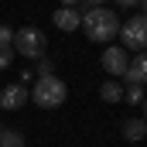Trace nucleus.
Returning <instances> with one entry per match:
<instances>
[{
	"label": "nucleus",
	"instance_id": "obj_1",
	"mask_svg": "<svg viewBox=\"0 0 147 147\" xmlns=\"http://www.w3.org/2000/svg\"><path fill=\"white\" fill-rule=\"evenodd\" d=\"M82 28H86V38L89 41L110 45L113 38H120V17L113 14L110 7H89L82 14Z\"/></svg>",
	"mask_w": 147,
	"mask_h": 147
},
{
	"label": "nucleus",
	"instance_id": "obj_15",
	"mask_svg": "<svg viewBox=\"0 0 147 147\" xmlns=\"http://www.w3.org/2000/svg\"><path fill=\"white\" fill-rule=\"evenodd\" d=\"M10 41H14V28L0 24V45H10Z\"/></svg>",
	"mask_w": 147,
	"mask_h": 147
},
{
	"label": "nucleus",
	"instance_id": "obj_14",
	"mask_svg": "<svg viewBox=\"0 0 147 147\" xmlns=\"http://www.w3.org/2000/svg\"><path fill=\"white\" fill-rule=\"evenodd\" d=\"M10 62H14V48L0 45V69H10Z\"/></svg>",
	"mask_w": 147,
	"mask_h": 147
},
{
	"label": "nucleus",
	"instance_id": "obj_11",
	"mask_svg": "<svg viewBox=\"0 0 147 147\" xmlns=\"http://www.w3.org/2000/svg\"><path fill=\"white\" fill-rule=\"evenodd\" d=\"M0 147H24L21 130H0Z\"/></svg>",
	"mask_w": 147,
	"mask_h": 147
},
{
	"label": "nucleus",
	"instance_id": "obj_7",
	"mask_svg": "<svg viewBox=\"0 0 147 147\" xmlns=\"http://www.w3.org/2000/svg\"><path fill=\"white\" fill-rule=\"evenodd\" d=\"M123 86H147V51H137V58H130L123 72Z\"/></svg>",
	"mask_w": 147,
	"mask_h": 147
},
{
	"label": "nucleus",
	"instance_id": "obj_20",
	"mask_svg": "<svg viewBox=\"0 0 147 147\" xmlns=\"http://www.w3.org/2000/svg\"><path fill=\"white\" fill-rule=\"evenodd\" d=\"M140 106H144V120H147V99H144V103H140Z\"/></svg>",
	"mask_w": 147,
	"mask_h": 147
},
{
	"label": "nucleus",
	"instance_id": "obj_12",
	"mask_svg": "<svg viewBox=\"0 0 147 147\" xmlns=\"http://www.w3.org/2000/svg\"><path fill=\"white\" fill-rule=\"evenodd\" d=\"M123 99H127V103H134V106H137V103H144L147 96H144V86H123Z\"/></svg>",
	"mask_w": 147,
	"mask_h": 147
},
{
	"label": "nucleus",
	"instance_id": "obj_8",
	"mask_svg": "<svg viewBox=\"0 0 147 147\" xmlns=\"http://www.w3.org/2000/svg\"><path fill=\"white\" fill-rule=\"evenodd\" d=\"M51 21H55V28H58V31H79V28H82V10L58 7V10L51 14Z\"/></svg>",
	"mask_w": 147,
	"mask_h": 147
},
{
	"label": "nucleus",
	"instance_id": "obj_5",
	"mask_svg": "<svg viewBox=\"0 0 147 147\" xmlns=\"http://www.w3.org/2000/svg\"><path fill=\"white\" fill-rule=\"evenodd\" d=\"M99 65L106 69V75H123L130 65V51L120 48V45H106V51L99 55Z\"/></svg>",
	"mask_w": 147,
	"mask_h": 147
},
{
	"label": "nucleus",
	"instance_id": "obj_3",
	"mask_svg": "<svg viewBox=\"0 0 147 147\" xmlns=\"http://www.w3.org/2000/svg\"><path fill=\"white\" fill-rule=\"evenodd\" d=\"M10 48H14V55H21V58H41L45 48H48V38H45V31H38V28L28 24V28L14 31Z\"/></svg>",
	"mask_w": 147,
	"mask_h": 147
},
{
	"label": "nucleus",
	"instance_id": "obj_2",
	"mask_svg": "<svg viewBox=\"0 0 147 147\" xmlns=\"http://www.w3.org/2000/svg\"><path fill=\"white\" fill-rule=\"evenodd\" d=\"M65 99H69V86H65L58 75L34 79V86H31V103H34V106H41V110H58Z\"/></svg>",
	"mask_w": 147,
	"mask_h": 147
},
{
	"label": "nucleus",
	"instance_id": "obj_6",
	"mask_svg": "<svg viewBox=\"0 0 147 147\" xmlns=\"http://www.w3.org/2000/svg\"><path fill=\"white\" fill-rule=\"evenodd\" d=\"M28 106V86L24 82H14V86H3L0 89V110L7 113H17Z\"/></svg>",
	"mask_w": 147,
	"mask_h": 147
},
{
	"label": "nucleus",
	"instance_id": "obj_17",
	"mask_svg": "<svg viewBox=\"0 0 147 147\" xmlns=\"http://www.w3.org/2000/svg\"><path fill=\"white\" fill-rule=\"evenodd\" d=\"M79 3L82 0H62V7H69V10H79Z\"/></svg>",
	"mask_w": 147,
	"mask_h": 147
},
{
	"label": "nucleus",
	"instance_id": "obj_19",
	"mask_svg": "<svg viewBox=\"0 0 147 147\" xmlns=\"http://www.w3.org/2000/svg\"><path fill=\"white\" fill-rule=\"evenodd\" d=\"M140 7H144V17H147V0H140Z\"/></svg>",
	"mask_w": 147,
	"mask_h": 147
},
{
	"label": "nucleus",
	"instance_id": "obj_16",
	"mask_svg": "<svg viewBox=\"0 0 147 147\" xmlns=\"http://www.w3.org/2000/svg\"><path fill=\"white\" fill-rule=\"evenodd\" d=\"M116 3H120V7H123V10H130V7H137V3H140V0H116Z\"/></svg>",
	"mask_w": 147,
	"mask_h": 147
},
{
	"label": "nucleus",
	"instance_id": "obj_10",
	"mask_svg": "<svg viewBox=\"0 0 147 147\" xmlns=\"http://www.w3.org/2000/svg\"><path fill=\"white\" fill-rule=\"evenodd\" d=\"M99 99H103V103H120V99H123V82L106 79V82L99 86Z\"/></svg>",
	"mask_w": 147,
	"mask_h": 147
},
{
	"label": "nucleus",
	"instance_id": "obj_4",
	"mask_svg": "<svg viewBox=\"0 0 147 147\" xmlns=\"http://www.w3.org/2000/svg\"><path fill=\"white\" fill-rule=\"evenodd\" d=\"M120 41H123L120 48H127V51H147V17L144 14L120 24Z\"/></svg>",
	"mask_w": 147,
	"mask_h": 147
},
{
	"label": "nucleus",
	"instance_id": "obj_9",
	"mask_svg": "<svg viewBox=\"0 0 147 147\" xmlns=\"http://www.w3.org/2000/svg\"><path fill=\"white\" fill-rule=\"evenodd\" d=\"M123 140H130V144H140L147 137V120L144 116H130V120H123Z\"/></svg>",
	"mask_w": 147,
	"mask_h": 147
},
{
	"label": "nucleus",
	"instance_id": "obj_18",
	"mask_svg": "<svg viewBox=\"0 0 147 147\" xmlns=\"http://www.w3.org/2000/svg\"><path fill=\"white\" fill-rule=\"evenodd\" d=\"M82 3H89V7H103L106 0H82Z\"/></svg>",
	"mask_w": 147,
	"mask_h": 147
},
{
	"label": "nucleus",
	"instance_id": "obj_13",
	"mask_svg": "<svg viewBox=\"0 0 147 147\" xmlns=\"http://www.w3.org/2000/svg\"><path fill=\"white\" fill-rule=\"evenodd\" d=\"M48 75H55V62L51 58H38V79H48Z\"/></svg>",
	"mask_w": 147,
	"mask_h": 147
}]
</instances>
